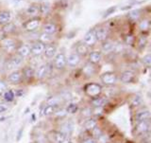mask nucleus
<instances>
[{
  "label": "nucleus",
  "mask_w": 151,
  "mask_h": 143,
  "mask_svg": "<svg viewBox=\"0 0 151 143\" xmlns=\"http://www.w3.org/2000/svg\"><path fill=\"white\" fill-rule=\"evenodd\" d=\"M23 63H24V59H22L20 56L14 53L12 55H9L7 60L4 62L3 68L6 71L11 72V71L16 70L19 68H21Z\"/></svg>",
  "instance_id": "1"
},
{
  "label": "nucleus",
  "mask_w": 151,
  "mask_h": 143,
  "mask_svg": "<svg viewBox=\"0 0 151 143\" xmlns=\"http://www.w3.org/2000/svg\"><path fill=\"white\" fill-rule=\"evenodd\" d=\"M83 92L89 99L96 98L103 94V87L98 83H88L83 86Z\"/></svg>",
  "instance_id": "2"
},
{
  "label": "nucleus",
  "mask_w": 151,
  "mask_h": 143,
  "mask_svg": "<svg viewBox=\"0 0 151 143\" xmlns=\"http://www.w3.org/2000/svg\"><path fill=\"white\" fill-rule=\"evenodd\" d=\"M19 46V43L16 39L11 37H5L0 41V46L4 52H6L9 55L14 54L16 51V49Z\"/></svg>",
  "instance_id": "3"
},
{
  "label": "nucleus",
  "mask_w": 151,
  "mask_h": 143,
  "mask_svg": "<svg viewBox=\"0 0 151 143\" xmlns=\"http://www.w3.org/2000/svg\"><path fill=\"white\" fill-rule=\"evenodd\" d=\"M100 81L106 86H113L119 81V76L113 71H107L100 75Z\"/></svg>",
  "instance_id": "4"
},
{
  "label": "nucleus",
  "mask_w": 151,
  "mask_h": 143,
  "mask_svg": "<svg viewBox=\"0 0 151 143\" xmlns=\"http://www.w3.org/2000/svg\"><path fill=\"white\" fill-rule=\"evenodd\" d=\"M53 68V65L51 64L42 63L37 66L35 68V79L37 81H42L45 80L47 76L50 74L51 68Z\"/></svg>",
  "instance_id": "5"
},
{
  "label": "nucleus",
  "mask_w": 151,
  "mask_h": 143,
  "mask_svg": "<svg viewBox=\"0 0 151 143\" xmlns=\"http://www.w3.org/2000/svg\"><path fill=\"white\" fill-rule=\"evenodd\" d=\"M7 83L9 84H13V85H18L24 83V79H23V74L21 69H16L11 71L8 75H7Z\"/></svg>",
  "instance_id": "6"
},
{
  "label": "nucleus",
  "mask_w": 151,
  "mask_h": 143,
  "mask_svg": "<svg viewBox=\"0 0 151 143\" xmlns=\"http://www.w3.org/2000/svg\"><path fill=\"white\" fill-rule=\"evenodd\" d=\"M53 68L59 71H63L65 69V68L67 66L66 65V55L63 52H59L55 55L53 58Z\"/></svg>",
  "instance_id": "7"
},
{
  "label": "nucleus",
  "mask_w": 151,
  "mask_h": 143,
  "mask_svg": "<svg viewBox=\"0 0 151 143\" xmlns=\"http://www.w3.org/2000/svg\"><path fill=\"white\" fill-rule=\"evenodd\" d=\"M150 130H151L150 120L137 122L135 124V132H136L137 136H142V135L147 134V133H150Z\"/></svg>",
  "instance_id": "8"
},
{
  "label": "nucleus",
  "mask_w": 151,
  "mask_h": 143,
  "mask_svg": "<svg viewBox=\"0 0 151 143\" xmlns=\"http://www.w3.org/2000/svg\"><path fill=\"white\" fill-rule=\"evenodd\" d=\"M45 45L40 41H35L30 45V56L31 57H41L44 54Z\"/></svg>",
  "instance_id": "9"
},
{
  "label": "nucleus",
  "mask_w": 151,
  "mask_h": 143,
  "mask_svg": "<svg viewBox=\"0 0 151 143\" xmlns=\"http://www.w3.org/2000/svg\"><path fill=\"white\" fill-rule=\"evenodd\" d=\"M109 102V99L107 96L100 95L96 98H93L89 99L88 104L93 108H98V107H105Z\"/></svg>",
  "instance_id": "10"
},
{
  "label": "nucleus",
  "mask_w": 151,
  "mask_h": 143,
  "mask_svg": "<svg viewBox=\"0 0 151 143\" xmlns=\"http://www.w3.org/2000/svg\"><path fill=\"white\" fill-rule=\"evenodd\" d=\"M94 34L97 42H104L109 39L110 35V30L106 26H99L96 28H94Z\"/></svg>",
  "instance_id": "11"
},
{
  "label": "nucleus",
  "mask_w": 151,
  "mask_h": 143,
  "mask_svg": "<svg viewBox=\"0 0 151 143\" xmlns=\"http://www.w3.org/2000/svg\"><path fill=\"white\" fill-rule=\"evenodd\" d=\"M150 120V111L148 108L146 107H141L137 109L135 114H134V121L135 123L143 121V120Z\"/></svg>",
  "instance_id": "12"
},
{
  "label": "nucleus",
  "mask_w": 151,
  "mask_h": 143,
  "mask_svg": "<svg viewBox=\"0 0 151 143\" xmlns=\"http://www.w3.org/2000/svg\"><path fill=\"white\" fill-rule=\"evenodd\" d=\"M41 25V18L40 17H31L30 19H28L27 22L24 23V28L25 30L28 31V32H32L35 31Z\"/></svg>",
  "instance_id": "13"
},
{
  "label": "nucleus",
  "mask_w": 151,
  "mask_h": 143,
  "mask_svg": "<svg viewBox=\"0 0 151 143\" xmlns=\"http://www.w3.org/2000/svg\"><path fill=\"white\" fill-rule=\"evenodd\" d=\"M81 71H82L83 76H85L86 78L93 77V76H96L98 72L97 65H93V64H91V63H89V62H87V63L83 65Z\"/></svg>",
  "instance_id": "14"
},
{
  "label": "nucleus",
  "mask_w": 151,
  "mask_h": 143,
  "mask_svg": "<svg viewBox=\"0 0 151 143\" xmlns=\"http://www.w3.org/2000/svg\"><path fill=\"white\" fill-rule=\"evenodd\" d=\"M24 82H30L33 79H35V68L31 65H25L21 68Z\"/></svg>",
  "instance_id": "15"
},
{
  "label": "nucleus",
  "mask_w": 151,
  "mask_h": 143,
  "mask_svg": "<svg viewBox=\"0 0 151 143\" xmlns=\"http://www.w3.org/2000/svg\"><path fill=\"white\" fill-rule=\"evenodd\" d=\"M81 57H80L77 52H71V53L66 56V65L70 68H77V66L80 64L81 62Z\"/></svg>",
  "instance_id": "16"
},
{
  "label": "nucleus",
  "mask_w": 151,
  "mask_h": 143,
  "mask_svg": "<svg viewBox=\"0 0 151 143\" xmlns=\"http://www.w3.org/2000/svg\"><path fill=\"white\" fill-rule=\"evenodd\" d=\"M136 74L133 70L127 69L123 71L121 75L119 76V81L122 83H131L135 80Z\"/></svg>",
  "instance_id": "17"
},
{
  "label": "nucleus",
  "mask_w": 151,
  "mask_h": 143,
  "mask_svg": "<svg viewBox=\"0 0 151 143\" xmlns=\"http://www.w3.org/2000/svg\"><path fill=\"white\" fill-rule=\"evenodd\" d=\"M82 43H84L88 47H92L94 45L96 44V34H94V28H92L86 32V34L84 35Z\"/></svg>",
  "instance_id": "18"
},
{
  "label": "nucleus",
  "mask_w": 151,
  "mask_h": 143,
  "mask_svg": "<svg viewBox=\"0 0 151 143\" xmlns=\"http://www.w3.org/2000/svg\"><path fill=\"white\" fill-rule=\"evenodd\" d=\"M57 53H58V46H57L55 43H50V44L45 45V51L42 55L46 59H53Z\"/></svg>",
  "instance_id": "19"
},
{
  "label": "nucleus",
  "mask_w": 151,
  "mask_h": 143,
  "mask_svg": "<svg viewBox=\"0 0 151 143\" xmlns=\"http://www.w3.org/2000/svg\"><path fill=\"white\" fill-rule=\"evenodd\" d=\"M98 124H99L98 118H96V117H91V118H86V120H83L82 127H83L84 131L90 133L93 129V128H96Z\"/></svg>",
  "instance_id": "20"
},
{
  "label": "nucleus",
  "mask_w": 151,
  "mask_h": 143,
  "mask_svg": "<svg viewBox=\"0 0 151 143\" xmlns=\"http://www.w3.org/2000/svg\"><path fill=\"white\" fill-rule=\"evenodd\" d=\"M87 57L89 63L93 65H99L102 61L103 54L100 50H90Z\"/></svg>",
  "instance_id": "21"
},
{
  "label": "nucleus",
  "mask_w": 151,
  "mask_h": 143,
  "mask_svg": "<svg viewBox=\"0 0 151 143\" xmlns=\"http://www.w3.org/2000/svg\"><path fill=\"white\" fill-rule=\"evenodd\" d=\"M15 54L20 56L22 59H27L30 56V45L28 44H19L16 49Z\"/></svg>",
  "instance_id": "22"
},
{
  "label": "nucleus",
  "mask_w": 151,
  "mask_h": 143,
  "mask_svg": "<svg viewBox=\"0 0 151 143\" xmlns=\"http://www.w3.org/2000/svg\"><path fill=\"white\" fill-rule=\"evenodd\" d=\"M52 139L55 143H65L69 139L64 133L60 132V130H55L52 131Z\"/></svg>",
  "instance_id": "23"
},
{
  "label": "nucleus",
  "mask_w": 151,
  "mask_h": 143,
  "mask_svg": "<svg viewBox=\"0 0 151 143\" xmlns=\"http://www.w3.org/2000/svg\"><path fill=\"white\" fill-rule=\"evenodd\" d=\"M114 49H115V44L113 43L112 41L107 39L106 41L102 42V45H101V52L102 54L103 53H111V52L114 51Z\"/></svg>",
  "instance_id": "24"
},
{
  "label": "nucleus",
  "mask_w": 151,
  "mask_h": 143,
  "mask_svg": "<svg viewBox=\"0 0 151 143\" xmlns=\"http://www.w3.org/2000/svg\"><path fill=\"white\" fill-rule=\"evenodd\" d=\"M75 52H77V53L80 57H81V58H82V57H86L89 54V52H90V47H88L81 41V42H79V43H78L77 45H76Z\"/></svg>",
  "instance_id": "25"
},
{
  "label": "nucleus",
  "mask_w": 151,
  "mask_h": 143,
  "mask_svg": "<svg viewBox=\"0 0 151 143\" xmlns=\"http://www.w3.org/2000/svg\"><path fill=\"white\" fill-rule=\"evenodd\" d=\"M42 30L45 33L50 35H54L58 31V26L54 22H47L42 25Z\"/></svg>",
  "instance_id": "26"
},
{
  "label": "nucleus",
  "mask_w": 151,
  "mask_h": 143,
  "mask_svg": "<svg viewBox=\"0 0 151 143\" xmlns=\"http://www.w3.org/2000/svg\"><path fill=\"white\" fill-rule=\"evenodd\" d=\"M12 13L8 11V9H4V11L0 12V26H4L6 24L12 22Z\"/></svg>",
  "instance_id": "27"
},
{
  "label": "nucleus",
  "mask_w": 151,
  "mask_h": 143,
  "mask_svg": "<svg viewBox=\"0 0 151 143\" xmlns=\"http://www.w3.org/2000/svg\"><path fill=\"white\" fill-rule=\"evenodd\" d=\"M61 128H63V129H60V131L64 133L67 136H69V135L72 134V132L74 130V122L71 120H66L65 122H63V124H61Z\"/></svg>",
  "instance_id": "28"
},
{
  "label": "nucleus",
  "mask_w": 151,
  "mask_h": 143,
  "mask_svg": "<svg viewBox=\"0 0 151 143\" xmlns=\"http://www.w3.org/2000/svg\"><path fill=\"white\" fill-rule=\"evenodd\" d=\"M78 113H79L80 118H82V120H86V118L93 117V107H91L89 104H87L86 106L79 109Z\"/></svg>",
  "instance_id": "29"
},
{
  "label": "nucleus",
  "mask_w": 151,
  "mask_h": 143,
  "mask_svg": "<svg viewBox=\"0 0 151 143\" xmlns=\"http://www.w3.org/2000/svg\"><path fill=\"white\" fill-rule=\"evenodd\" d=\"M147 42H148L147 36H146L145 34H142L136 39L135 45L137 46V47H138L139 50H144L145 49L146 45H147Z\"/></svg>",
  "instance_id": "30"
},
{
  "label": "nucleus",
  "mask_w": 151,
  "mask_h": 143,
  "mask_svg": "<svg viewBox=\"0 0 151 143\" xmlns=\"http://www.w3.org/2000/svg\"><path fill=\"white\" fill-rule=\"evenodd\" d=\"M143 104H144V99L140 95H134L133 97H131L130 99L131 107H133L135 109H139L141 107H143Z\"/></svg>",
  "instance_id": "31"
},
{
  "label": "nucleus",
  "mask_w": 151,
  "mask_h": 143,
  "mask_svg": "<svg viewBox=\"0 0 151 143\" xmlns=\"http://www.w3.org/2000/svg\"><path fill=\"white\" fill-rule=\"evenodd\" d=\"M65 109H66V112H67V114L69 115H75V114H77L78 113L79 111V105L78 103H76V102H69L66 105L64 106Z\"/></svg>",
  "instance_id": "32"
},
{
  "label": "nucleus",
  "mask_w": 151,
  "mask_h": 143,
  "mask_svg": "<svg viewBox=\"0 0 151 143\" xmlns=\"http://www.w3.org/2000/svg\"><path fill=\"white\" fill-rule=\"evenodd\" d=\"M1 98L3 99V102H7V103H12V102H14V99H15V95H14V92L12 89H8L4 92Z\"/></svg>",
  "instance_id": "33"
},
{
  "label": "nucleus",
  "mask_w": 151,
  "mask_h": 143,
  "mask_svg": "<svg viewBox=\"0 0 151 143\" xmlns=\"http://www.w3.org/2000/svg\"><path fill=\"white\" fill-rule=\"evenodd\" d=\"M39 13V4H30L26 9V14L29 16L35 17Z\"/></svg>",
  "instance_id": "34"
},
{
  "label": "nucleus",
  "mask_w": 151,
  "mask_h": 143,
  "mask_svg": "<svg viewBox=\"0 0 151 143\" xmlns=\"http://www.w3.org/2000/svg\"><path fill=\"white\" fill-rule=\"evenodd\" d=\"M57 106L54 105H50V104H46L45 105V107L42 108V115L44 117H50V116H53L55 111L57 110Z\"/></svg>",
  "instance_id": "35"
},
{
  "label": "nucleus",
  "mask_w": 151,
  "mask_h": 143,
  "mask_svg": "<svg viewBox=\"0 0 151 143\" xmlns=\"http://www.w3.org/2000/svg\"><path fill=\"white\" fill-rule=\"evenodd\" d=\"M16 28H17L16 26L14 25L12 22H9V23L6 24V25L2 26V30L6 35L13 34V33L16 31Z\"/></svg>",
  "instance_id": "36"
},
{
  "label": "nucleus",
  "mask_w": 151,
  "mask_h": 143,
  "mask_svg": "<svg viewBox=\"0 0 151 143\" xmlns=\"http://www.w3.org/2000/svg\"><path fill=\"white\" fill-rule=\"evenodd\" d=\"M51 9V5L48 2H42L41 4H39V13L42 14V15H47L49 13Z\"/></svg>",
  "instance_id": "37"
},
{
  "label": "nucleus",
  "mask_w": 151,
  "mask_h": 143,
  "mask_svg": "<svg viewBox=\"0 0 151 143\" xmlns=\"http://www.w3.org/2000/svg\"><path fill=\"white\" fill-rule=\"evenodd\" d=\"M38 41L44 43L45 45L50 44V43H53V35H50V34H47V33L42 32L40 34Z\"/></svg>",
  "instance_id": "38"
},
{
  "label": "nucleus",
  "mask_w": 151,
  "mask_h": 143,
  "mask_svg": "<svg viewBox=\"0 0 151 143\" xmlns=\"http://www.w3.org/2000/svg\"><path fill=\"white\" fill-rule=\"evenodd\" d=\"M104 132H105V131H104V130L102 129V127L98 124L96 128H93V129L91 132H90L89 134H90V136H91L92 137H93V139L96 140V139H98V137L103 134Z\"/></svg>",
  "instance_id": "39"
},
{
  "label": "nucleus",
  "mask_w": 151,
  "mask_h": 143,
  "mask_svg": "<svg viewBox=\"0 0 151 143\" xmlns=\"http://www.w3.org/2000/svg\"><path fill=\"white\" fill-rule=\"evenodd\" d=\"M67 115H68V114H67V112H66L65 107L64 106L63 107L60 106V107L57 108V110L55 111L53 116H55L57 118H59V120H63V118H64Z\"/></svg>",
  "instance_id": "40"
},
{
  "label": "nucleus",
  "mask_w": 151,
  "mask_h": 143,
  "mask_svg": "<svg viewBox=\"0 0 151 143\" xmlns=\"http://www.w3.org/2000/svg\"><path fill=\"white\" fill-rule=\"evenodd\" d=\"M142 12L141 9H132L129 13H127V18H129L130 20L137 21L141 17Z\"/></svg>",
  "instance_id": "41"
},
{
  "label": "nucleus",
  "mask_w": 151,
  "mask_h": 143,
  "mask_svg": "<svg viewBox=\"0 0 151 143\" xmlns=\"http://www.w3.org/2000/svg\"><path fill=\"white\" fill-rule=\"evenodd\" d=\"M139 28L141 31H146L149 30L150 28V23H149V20L148 19H143V20H141L139 22V25H138Z\"/></svg>",
  "instance_id": "42"
},
{
  "label": "nucleus",
  "mask_w": 151,
  "mask_h": 143,
  "mask_svg": "<svg viewBox=\"0 0 151 143\" xmlns=\"http://www.w3.org/2000/svg\"><path fill=\"white\" fill-rule=\"evenodd\" d=\"M124 42H125L126 45L132 46H134L135 43H136V37L134 35H132V34H127L125 37Z\"/></svg>",
  "instance_id": "43"
},
{
  "label": "nucleus",
  "mask_w": 151,
  "mask_h": 143,
  "mask_svg": "<svg viewBox=\"0 0 151 143\" xmlns=\"http://www.w3.org/2000/svg\"><path fill=\"white\" fill-rule=\"evenodd\" d=\"M141 62H142V64L145 66V68H149L150 65H151V54L150 53L145 54L143 58L141 59Z\"/></svg>",
  "instance_id": "44"
},
{
  "label": "nucleus",
  "mask_w": 151,
  "mask_h": 143,
  "mask_svg": "<svg viewBox=\"0 0 151 143\" xmlns=\"http://www.w3.org/2000/svg\"><path fill=\"white\" fill-rule=\"evenodd\" d=\"M96 143H110V136L105 132L96 139Z\"/></svg>",
  "instance_id": "45"
},
{
  "label": "nucleus",
  "mask_w": 151,
  "mask_h": 143,
  "mask_svg": "<svg viewBox=\"0 0 151 143\" xmlns=\"http://www.w3.org/2000/svg\"><path fill=\"white\" fill-rule=\"evenodd\" d=\"M8 83L3 80H0V97L4 94V92L8 90Z\"/></svg>",
  "instance_id": "46"
},
{
  "label": "nucleus",
  "mask_w": 151,
  "mask_h": 143,
  "mask_svg": "<svg viewBox=\"0 0 151 143\" xmlns=\"http://www.w3.org/2000/svg\"><path fill=\"white\" fill-rule=\"evenodd\" d=\"M79 143H96V140L91 136H88L86 137H83V139L79 141Z\"/></svg>",
  "instance_id": "47"
},
{
  "label": "nucleus",
  "mask_w": 151,
  "mask_h": 143,
  "mask_svg": "<svg viewBox=\"0 0 151 143\" xmlns=\"http://www.w3.org/2000/svg\"><path fill=\"white\" fill-rule=\"evenodd\" d=\"M115 9H116V7H115V6H113V7L109 8V9H107V11L105 12V13H104L103 17L105 18V17H107V16H109V15H111V14H112L113 12H115Z\"/></svg>",
  "instance_id": "48"
},
{
  "label": "nucleus",
  "mask_w": 151,
  "mask_h": 143,
  "mask_svg": "<svg viewBox=\"0 0 151 143\" xmlns=\"http://www.w3.org/2000/svg\"><path fill=\"white\" fill-rule=\"evenodd\" d=\"M65 143H73V142H72V141H71V140H69V139H68V140H67V141H66Z\"/></svg>",
  "instance_id": "49"
},
{
  "label": "nucleus",
  "mask_w": 151,
  "mask_h": 143,
  "mask_svg": "<svg viewBox=\"0 0 151 143\" xmlns=\"http://www.w3.org/2000/svg\"><path fill=\"white\" fill-rule=\"evenodd\" d=\"M31 143H36V142H31Z\"/></svg>",
  "instance_id": "50"
}]
</instances>
